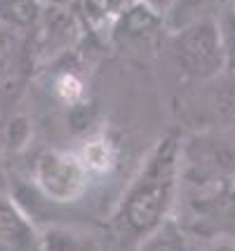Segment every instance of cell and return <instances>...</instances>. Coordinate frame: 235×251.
Returning a JSON list of instances; mask_svg holds the SVG:
<instances>
[{"mask_svg": "<svg viewBox=\"0 0 235 251\" xmlns=\"http://www.w3.org/2000/svg\"><path fill=\"white\" fill-rule=\"evenodd\" d=\"M179 134L162 136L139 164L130 186L118 200L113 232L127 249H134L136 242L169 219L179 195Z\"/></svg>", "mask_w": 235, "mask_h": 251, "instance_id": "cell-1", "label": "cell"}, {"mask_svg": "<svg viewBox=\"0 0 235 251\" xmlns=\"http://www.w3.org/2000/svg\"><path fill=\"white\" fill-rule=\"evenodd\" d=\"M172 59L183 75L193 80H214L226 73V56L216 17H202L169 31Z\"/></svg>", "mask_w": 235, "mask_h": 251, "instance_id": "cell-2", "label": "cell"}, {"mask_svg": "<svg viewBox=\"0 0 235 251\" xmlns=\"http://www.w3.org/2000/svg\"><path fill=\"white\" fill-rule=\"evenodd\" d=\"M186 219L181 228L188 226L200 235L235 232V178H212L186 183Z\"/></svg>", "mask_w": 235, "mask_h": 251, "instance_id": "cell-3", "label": "cell"}, {"mask_svg": "<svg viewBox=\"0 0 235 251\" xmlns=\"http://www.w3.org/2000/svg\"><path fill=\"white\" fill-rule=\"evenodd\" d=\"M235 178V139L231 134L200 131L179 148V183Z\"/></svg>", "mask_w": 235, "mask_h": 251, "instance_id": "cell-4", "label": "cell"}, {"mask_svg": "<svg viewBox=\"0 0 235 251\" xmlns=\"http://www.w3.org/2000/svg\"><path fill=\"white\" fill-rule=\"evenodd\" d=\"M35 188L52 202H76L90 181V174L78 153L68 151H43L35 157Z\"/></svg>", "mask_w": 235, "mask_h": 251, "instance_id": "cell-5", "label": "cell"}, {"mask_svg": "<svg viewBox=\"0 0 235 251\" xmlns=\"http://www.w3.org/2000/svg\"><path fill=\"white\" fill-rule=\"evenodd\" d=\"M165 31L162 14L146 0H134L115 14L111 35L118 47L127 52H151Z\"/></svg>", "mask_w": 235, "mask_h": 251, "instance_id": "cell-6", "label": "cell"}, {"mask_svg": "<svg viewBox=\"0 0 235 251\" xmlns=\"http://www.w3.org/2000/svg\"><path fill=\"white\" fill-rule=\"evenodd\" d=\"M0 251H40V232L12 197L0 193Z\"/></svg>", "mask_w": 235, "mask_h": 251, "instance_id": "cell-7", "label": "cell"}, {"mask_svg": "<svg viewBox=\"0 0 235 251\" xmlns=\"http://www.w3.org/2000/svg\"><path fill=\"white\" fill-rule=\"evenodd\" d=\"M78 19L66 0H50V7L43 14V45L50 54H61L76 40Z\"/></svg>", "mask_w": 235, "mask_h": 251, "instance_id": "cell-8", "label": "cell"}, {"mask_svg": "<svg viewBox=\"0 0 235 251\" xmlns=\"http://www.w3.org/2000/svg\"><path fill=\"white\" fill-rule=\"evenodd\" d=\"M31 139H33V122L24 110H19V106L0 118V146H2V151L19 153L28 146Z\"/></svg>", "mask_w": 235, "mask_h": 251, "instance_id": "cell-9", "label": "cell"}, {"mask_svg": "<svg viewBox=\"0 0 235 251\" xmlns=\"http://www.w3.org/2000/svg\"><path fill=\"white\" fill-rule=\"evenodd\" d=\"M132 251H188L186 230L179 226V221L169 216L156 230H151L141 242H136Z\"/></svg>", "mask_w": 235, "mask_h": 251, "instance_id": "cell-10", "label": "cell"}, {"mask_svg": "<svg viewBox=\"0 0 235 251\" xmlns=\"http://www.w3.org/2000/svg\"><path fill=\"white\" fill-rule=\"evenodd\" d=\"M22 56L24 45L19 28L5 19H0V80L14 71H24Z\"/></svg>", "mask_w": 235, "mask_h": 251, "instance_id": "cell-11", "label": "cell"}, {"mask_svg": "<svg viewBox=\"0 0 235 251\" xmlns=\"http://www.w3.org/2000/svg\"><path fill=\"white\" fill-rule=\"evenodd\" d=\"M78 155L90 176L108 174L115 167V146L106 136H92L90 141L82 146V151Z\"/></svg>", "mask_w": 235, "mask_h": 251, "instance_id": "cell-12", "label": "cell"}, {"mask_svg": "<svg viewBox=\"0 0 235 251\" xmlns=\"http://www.w3.org/2000/svg\"><path fill=\"white\" fill-rule=\"evenodd\" d=\"M212 2L214 0H172L167 12H165V17H162V19H165V28H167V31H177V28L195 22V19L209 17L205 10H207Z\"/></svg>", "mask_w": 235, "mask_h": 251, "instance_id": "cell-13", "label": "cell"}, {"mask_svg": "<svg viewBox=\"0 0 235 251\" xmlns=\"http://www.w3.org/2000/svg\"><path fill=\"white\" fill-rule=\"evenodd\" d=\"M216 92H214V110L226 125H235V75L221 73L214 77Z\"/></svg>", "mask_w": 235, "mask_h": 251, "instance_id": "cell-14", "label": "cell"}, {"mask_svg": "<svg viewBox=\"0 0 235 251\" xmlns=\"http://www.w3.org/2000/svg\"><path fill=\"white\" fill-rule=\"evenodd\" d=\"M216 26L226 56V73L235 75V5H226L221 10V14L216 17Z\"/></svg>", "mask_w": 235, "mask_h": 251, "instance_id": "cell-15", "label": "cell"}, {"mask_svg": "<svg viewBox=\"0 0 235 251\" xmlns=\"http://www.w3.org/2000/svg\"><path fill=\"white\" fill-rule=\"evenodd\" d=\"M80 7L92 22H113L115 14L127 5H120L118 0H80Z\"/></svg>", "mask_w": 235, "mask_h": 251, "instance_id": "cell-16", "label": "cell"}, {"mask_svg": "<svg viewBox=\"0 0 235 251\" xmlns=\"http://www.w3.org/2000/svg\"><path fill=\"white\" fill-rule=\"evenodd\" d=\"M202 251H235L231 244H212V247H207V249Z\"/></svg>", "mask_w": 235, "mask_h": 251, "instance_id": "cell-17", "label": "cell"}]
</instances>
